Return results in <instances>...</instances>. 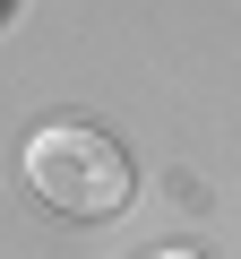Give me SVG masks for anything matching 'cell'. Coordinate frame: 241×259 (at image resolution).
Returning a JSON list of instances; mask_svg holds the SVG:
<instances>
[{
  "mask_svg": "<svg viewBox=\"0 0 241 259\" xmlns=\"http://www.w3.org/2000/svg\"><path fill=\"white\" fill-rule=\"evenodd\" d=\"M26 182H35L43 207L95 225V216L130 207V182L138 173H130V156H120V139H103L95 121H52V130L26 139Z\"/></svg>",
  "mask_w": 241,
  "mask_h": 259,
  "instance_id": "1",
  "label": "cell"
},
{
  "mask_svg": "<svg viewBox=\"0 0 241 259\" xmlns=\"http://www.w3.org/2000/svg\"><path fill=\"white\" fill-rule=\"evenodd\" d=\"M155 259H207V250H155Z\"/></svg>",
  "mask_w": 241,
  "mask_h": 259,
  "instance_id": "2",
  "label": "cell"
}]
</instances>
